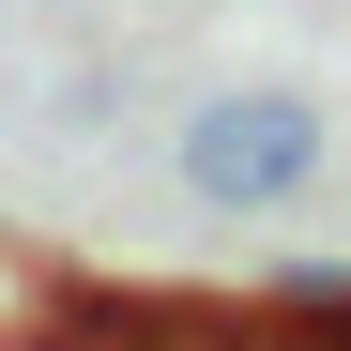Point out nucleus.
Returning a JSON list of instances; mask_svg holds the SVG:
<instances>
[{
	"instance_id": "obj_2",
	"label": "nucleus",
	"mask_w": 351,
	"mask_h": 351,
	"mask_svg": "<svg viewBox=\"0 0 351 351\" xmlns=\"http://www.w3.org/2000/svg\"><path fill=\"white\" fill-rule=\"evenodd\" d=\"M46 351H245V306H214V290H77L62 275V321H46Z\"/></svg>"
},
{
	"instance_id": "obj_3",
	"label": "nucleus",
	"mask_w": 351,
	"mask_h": 351,
	"mask_svg": "<svg viewBox=\"0 0 351 351\" xmlns=\"http://www.w3.org/2000/svg\"><path fill=\"white\" fill-rule=\"evenodd\" d=\"M46 321H62V275L31 245H0V351H46Z\"/></svg>"
},
{
	"instance_id": "obj_1",
	"label": "nucleus",
	"mask_w": 351,
	"mask_h": 351,
	"mask_svg": "<svg viewBox=\"0 0 351 351\" xmlns=\"http://www.w3.org/2000/svg\"><path fill=\"white\" fill-rule=\"evenodd\" d=\"M321 184V107L306 92H199L184 123V199L199 214H275Z\"/></svg>"
}]
</instances>
